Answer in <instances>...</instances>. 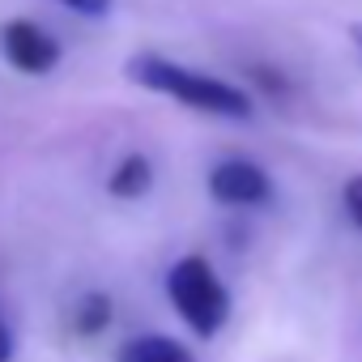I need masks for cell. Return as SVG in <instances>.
Masks as SVG:
<instances>
[{
	"mask_svg": "<svg viewBox=\"0 0 362 362\" xmlns=\"http://www.w3.org/2000/svg\"><path fill=\"white\" fill-rule=\"evenodd\" d=\"M128 77L153 94H166L175 103H184L201 115H218V119H252V94L214 77V73H201V69H188V64H175L166 56H132L128 60Z\"/></svg>",
	"mask_w": 362,
	"mask_h": 362,
	"instance_id": "obj_1",
	"label": "cell"
},
{
	"mask_svg": "<svg viewBox=\"0 0 362 362\" xmlns=\"http://www.w3.org/2000/svg\"><path fill=\"white\" fill-rule=\"evenodd\" d=\"M166 298L201 341H214L230 320V290L205 256H184L166 269Z\"/></svg>",
	"mask_w": 362,
	"mask_h": 362,
	"instance_id": "obj_2",
	"label": "cell"
},
{
	"mask_svg": "<svg viewBox=\"0 0 362 362\" xmlns=\"http://www.w3.org/2000/svg\"><path fill=\"white\" fill-rule=\"evenodd\" d=\"M0 56H5L9 69H18L26 77H43V73H52L60 64L64 52H60L56 35H47L39 22L13 18V22L0 26Z\"/></svg>",
	"mask_w": 362,
	"mask_h": 362,
	"instance_id": "obj_3",
	"label": "cell"
},
{
	"mask_svg": "<svg viewBox=\"0 0 362 362\" xmlns=\"http://www.w3.org/2000/svg\"><path fill=\"white\" fill-rule=\"evenodd\" d=\"M209 197L230 209H256L273 201V179L252 158H222L209 170Z\"/></svg>",
	"mask_w": 362,
	"mask_h": 362,
	"instance_id": "obj_4",
	"label": "cell"
},
{
	"mask_svg": "<svg viewBox=\"0 0 362 362\" xmlns=\"http://www.w3.org/2000/svg\"><path fill=\"white\" fill-rule=\"evenodd\" d=\"M115 362H197L192 349L175 337H162V332H149V337H132L124 341V349L115 354Z\"/></svg>",
	"mask_w": 362,
	"mask_h": 362,
	"instance_id": "obj_5",
	"label": "cell"
},
{
	"mask_svg": "<svg viewBox=\"0 0 362 362\" xmlns=\"http://www.w3.org/2000/svg\"><path fill=\"white\" fill-rule=\"evenodd\" d=\"M153 188V162L145 153H128L111 175H107V192L115 201H141Z\"/></svg>",
	"mask_w": 362,
	"mask_h": 362,
	"instance_id": "obj_6",
	"label": "cell"
},
{
	"mask_svg": "<svg viewBox=\"0 0 362 362\" xmlns=\"http://www.w3.org/2000/svg\"><path fill=\"white\" fill-rule=\"evenodd\" d=\"M107 324H111V298L98 294V290L81 294L77 307H73V332L77 337H98Z\"/></svg>",
	"mask_w": 362,
	"mask_h": 362,
	"instance_id": "obj_7",
	"label": "cell"
},
{
	"mask_svg": "<svg viewBox=\"0 0 362 362\" xmlns=\"http://www.w3.org/2000/svg\"><path fill=\"white\" fill-rule=\"evenodd\" d=\"M341 201H345V214H349V222L362 230V175L345 179V188H341Z\"/></svg>",
	"mask_w": 362,
	"mask_h": 362,
	"instance_id": "obj_8",
	"label": "cell"
},
{
	"mask_svg": "<svg viewBox=\"0 0 362 362\" xmlns=\"http://www.w3.org/2000/svg\"><path fill=\"white\" fill-rule=\"evenodd\" d=\"M60 5L73 9V13H81V18H107L115 0H60Z\"/></svg>",
	"mask_w": 362,
	"mask_h": 362,
	"instance_id": "obj_9",
	"label": "cell"
},
{
	"mask_svg": "<svg viewBox=\"0 0 362 362\" xmlns=\"http://www.w3.org/2000/svg\"><path fill=\"white\" fill-rule=\"evenodd\" d=\"M0 362H13V328L0 315Z\"/></svg>",
	"mask_w": 362,
	"mask_h": 362,
	"instance_id": "obj_10",
	"label": "cell"
},
{
	"mask_svg": "<svg viewBox=\"0 0 362 362\" xmlns=\"http://www.w3.org/2000/svg\"><path fill=\"white\" fill-rule=\"evenodd\" d=\"M354 39H358V52H362V30H354Z\"/></svg>",
	"mask_w": 362,
	"mask_h": 362,
	"instance_id": "obj_11",
	"label": "cell"
}]
</instances>
